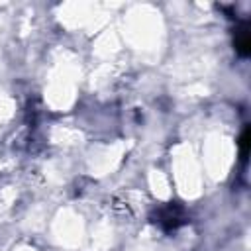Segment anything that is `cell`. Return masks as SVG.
I'll return each mask as SVG.
<instances>
[{
	"instance_id": "obj_1",
	"label": "cell",
	"mask_w": 251,
	"mask_h": 251,
	"mask_svg": "<svg viewBox=\"0 0 251 251\" xmlns=\"http://www.w3.org/2000/svg\"><path fill=\"white\" fill-rule=\"evenodd\" d=\"M180 222H182V220H180V210H178L176 206H169V208H165V210L161 212L159 224H163L167 229H175Z\"/></svg>"
},
{
	"instance_id": "obj_2",
	"label": "cell",
	"mask_w": 251,
	"mask_h": 251,
	"mask_svg": "<svg viewBox=\"0 0 251 251\" xmlns=\"http://www.w3.org/2000/svg\"><path fill=\"white\" fill-rule=\"evenodd\" d=\"M235 51H237L241 57H247V55H249V51H251V37H249L247 27H241V29L235 33Z\"/></svg>"
},
{
	"instance_id": "obj_3",
	"label": "cell",
	"mask_w": 251,
	"mask_h": 251,
	"mask_svg": "<svg viewBox=\"0 0 251 251\" xmlns=\"http://www.w3.org/2000/svg\"><path fill=\"white\" fill-rule=\"evenodd\" d=\"M249 145H251V141H249V127H245L243 133H241V139H239V153H241V159H243V161L247 159Z\"/></svg>"
}]
</instances>
